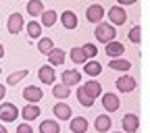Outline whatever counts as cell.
<instances>
[{
  "instance_id": "6da1fadb",
  "label": "cell",
  "mask_w": 150,
  "mask_h": 133,
  "mask_svg": "<svg viewBox=\"0 0 150 133\" xmlns=\"http://www.w3.org/2000/svg\"><path fill=\"white\" fill-rule=\"evenodd\" d=\"M94 35H96V42H100V44H104V46H106L108 42L115 40L117 29H115V25H110V23L102 21V23H98V25H96V29H94Z\"/></svg>"
},
{
  "instance_id": "7a4b0ae2",
  "label": "cell",
  "mask_w": 150,
  "mask_h": 133,
  "mask_svg": "<svg viewBox=\"0 0 150 133\" xmlns=\"http://www.w3.org/2000/svg\"><path fill=\"white\" fill-rule=\"evenodd\" d=\"M106 17H108V23L110 25H123L125 21H127V13H125V8L123 6H119V4H115V6H110L108 11H106Z\"/></svg>"
},
{
  "instance_id": "3957f363",
  "label": "cell",
  "mask_w": 150,
  "mask_h": 133,
  "mask_svg": "<svg viewBox=\"0 0 150 133\" xmlns=\"http://www.w3.org/2000/svg\"><path fill=\"white\" fill-rule=\"evenodd\" d=\"M19 119V108L13 102H2L0 104V121L2 123H13Z\"/></svg>"
},
{
  "instance_id": "277c9868",
  "label": "cell",
  "mask_w": 150,
  "mask_h": 133,
  "mask_svg": "<svg viewBox=\"0 0 150 133\" xmlns=\"http://www.w3.org/2000/svg\"><path fill=\"white\" fill-rule=\"evenodd\" d=\"M104 15H106V11H104L102 4H98V2H92V4L88 6V11H86V19H88L90 23H94V25L102 23Z\"/></svg>"
},
{
  "instance_id": "5b68a950",
  "label": "cell",
  "mask_w": 150,
  "mask_h": 133,
  "mask_svg": "<svg viewBox=\"0 0 150 133\" xmlns=\"http://www.w3.org/2000/svg\"><path fill=\"white\" fill-rule=\"evenodd\" d=\"M52 112H54V119L56 121H71L73 119V110H71V106L67 104V102H56L54 106H52Z\"/></svg>"
},
{
  "instance_id": "8992f818",
  "label": "cell",
  "mask_w": 150,
  "mask_h": 133,
  "mask_svg": "<svg viewBox=\"0 0 150 133\" xmlns=\"http://www.w3.org/2000/svg\"><path fill=\"white\" fill-rule=\"evenodd\" d=\"M23 27H25L23 15H21V13H13V15L8 17V21H6V29H8V33L17 35V33H21Z\"/></svg>"
},
{
  "instance_id": "52a82bcc",
  "label": "cell",
  "mask_w": 150,
  "mask_h": 133,
  "mask_svg": "<svg viewBox=\"0 0 150 133\" xmlns=\"http://www.w3.org/2000/svg\"><path fill=\"white\" fill-rule=\"evenodd\" d=\"M121 127L125 133H136L140 129V117L134 115V112H127V115L121 119Z\"/></svg>"
},
{
  "instance_id": "ba28073f",
  "label": "cell",
  "mask_w": 150,
  "mask_h": 133,
  "mask_svg": "<svg viewBox=\"0 0 150 133\" xmlns=\"http://www.w3.org/2000/svg\"><path fill=\"white\" fill-rule=\"evenodd\" d=\"M42 98H44V91H42V87H38V85H27L23 89V100L27 104H35V102H40Z\"/></svg>"
},
{
  "instance_id": "9c48e42d",
  "label": "cell",
  "mask_w": 150,
  "mask_h": 133,
  "mask_svg": "<svg viewBox=\"0 0 150 133\" xmlns=\"http://www.w3.org/2000/svg\"><path fill=\"white\" fill-rule=\"evenodd\" d=\"M123 52H125V46L119 42V40H112L104 46V54L108 56V58H123Z\"/></svg>"
},
{
  "instance_id": "30bf717a",
  "label": "cell",
  "mask_w": 150,
  "mask_h": 133,
  "mask_svg": "<svg viewBox=\"0 0 150 133\" xmlns=\"http://www.w3.org/2000/svg\"><path fill=\"white\" fill-rule=\"evenodd\" d=\"M102 106H104L106 112H117L119 106H121V100H119L117 94L106 91V94H102Z\"/></svg>"
},
{
  "instance_id": "8fae6325",
  "label": "cell",
  "mask_w": 150,
  "mask_h": 133,
  "mask_svg": "<svg viewBox=\"0 0 150 133\" xmlns=\"http://www.w3.org/2000/svg\"><path fill=\"white\" fill-rule=\"evenodd\" d=\"M61 83H65V85H79L81 83V73L77 71V69H65L63 71V75H61Z\"/></svg>"
},
{
  "instance_id": "7c38bea8",
  "label": "cell",
  "mask_w": 150,
  "mask_h": 133,
  "mask_svg": "<svg viewBox=\"0 0 150 133\" xmlns=\"http://www.w3.org/2000/svg\"><path fill=\"white\" fill-rule=\"evenodd\" d=\"M115 85H117V89L121 91V94H129V91H134L136 89V79L131 77V75H121V77L115 81Z\"/></svg>"
},
{
  "instance_id": "4fadbf2b",
  "label": "cell",
  "mask_w": 150,
  "mask_h": 133,
  "mask_svg": "<svg viewBox=\"0 0 150 133\" xmlns=\"http://www.w3.org/2000/svg\"><path fill=\"white\" fill-rule=\"evenodd\" d=\"M38 77H40V81H42L44 85H54V81H56V71H54L50 65H44V67H40V71H38Z\"/></svg>"
},
{
  "instance_id": "5bb4252c",
  "label": "cell",
  "mask_w": 150,
  "mask_h": 133,
  "mask_svg": "<svg viewBox=\"0 0 150 133\" xmlns=\"http://www.w3.org/2000/svg\"><path fill=\"white\" fill-rule=\"evenodd\" d=\"M40 106L38 104H25L23 108H21V117L25 119V123H31V121H35L38 117H40Z\"/></svg>"
},
{
  "instance_id": "9a60e30c",
  "label": "cell",
  "mask_w": 150,
  "mask_h": 133,
  "mask_svg": "<svg viewBox=\"0 0 150 133\" xmlns=\"http://www.w3.org/2000/svg\"><path fill=\"white\" fill-rule=\"evenodd\" d=\"M65 58H67V52L63 48H54L48 54V65L50 67H61V65H65Z\"/></svg>"
},
{
  "instance_id": "2e32d148",
  "label": "cell",
  "mask_w": 150,
  "mask_h": 133,
  "mask_svg": "<svg viewBox=\"0 0 150 133\" xmlns=\"http://www.w3.org/2000/svg\"><path fill=\"white\" fill-rule=\"evenodd\" d=\"M110 127H112V119L108 115H98L96 121H94V129L98 133H106V131H110Z\"/></svg>"
},
{
  "instance_id": "e0dca14e",
  "label": "cell",
  "mask_w": 150,
  "mask_h": 133,
  "mask_svg": "<svg viewBox=\"0 0 150 133\" xmlns=\"http://www.w3.org/2000/svg\"><path fill=\"white\" fill-rule=\"evenodd\" d=\"M88 119L86 117H73L71 121H69V129L73 131V133H86L88 131Z\"/></svg>"
},
{
  "instance_id": "ac0fdd59",
  "label": "cell",
  "mask_w": 150,
  "mask_h": 133,
  "mask_svg": "<svg viewBox=\"0 0 150 133\" xmlns=\"http://www.w3.org/2000/svg\"><path fill=\"white\" fill-rule=\"evenodd\" d=\"M38 131L40 133H61V125L56 119H44L40 123V127H38Z\"/></svg>"
},
{
  "instance_id": "d6986e66",
  "label": "cell",
  "mask_w": 150,
  "mask_h": 133,
  "mask_svg": "<svg viewBox=\"0 0 150 133\" xmlns=\"http://www.w3.org/2000/svg\"><path fill=\"white\" fill-rule=\"evenodd\" d=\"M81 87H83V91L88 94V96L94 98V100H96L98 96H102V85L98 81H94V79L92 81H86V85H81Z\"/></svg>"
},
{
  "instance_id": "ffe728a7",
  "label": "cell",
  "mask_w": 150,
  "mask_h": 133,
  "mask_svg": "<svg viewBox=\"0 0 150 133\" xmlns=\"http://www.w3.org/2000/svg\"><path fill=\"white\" fill-rule=\"evenodd\" d=\"M59 19H61V23H63L65 29H75L77 27V15H75L73 11H65Z\"/></svg>"
},
{
  "instance_id": "44dd1931",
  "label": "cell",
  "mask_w": 150,
  "mask_h": 133,
  "mask_svg": "<svg viewBox=\"0 0 150 133\" xmlns=\"http://www.w3.org/2000/svg\"><path fill=\"white\" fill-rule=\"evenodd\" d=\"M69 58H71L75 65H86V63H88V56H86V52L81 50V46L71 48V50H69Z\"/></svg>"
},
{
  "instance_id": "7402d4cb",
  "label": "cell",
  "mask_w": 150,
  "mask_h": 133,
  "mask_svg": "<svg viewBox=\"0 0 150 133\" xmlns=\"http://www.w3.org/2000/svg\"><path fill=\"white\" fill-rule=\"evenodd\" d=\"M46 8H44V2L42 0H29L27 2V13H29V17H42V13H44Z\"/></svg>"
},
{
  "instance_id": "603a6c76",
  "label": "cell",
  "mask_w": 150,
  "mask_h": 133,
  "mask_svg": "<svg viewBox=\"0 0 150 133\" xmlns=\"http://www.w3.org/2000/svg\"><path fill=\"white\" fill-rule=\"evenodd\" d=\"M108 69L119 71V73H127V71L131 69V63H129L127 58H112V61L108 63Z\"/></svg>"
},
{
  "instance_id": "cb8c5ba5",
  "label": "cell",
  "mask_w": 150,
  "mask_h": 133,
  "mask_svg": "<svg viewBox=\"0 0 150 133\" xmlns=\"http://www.w3.org/2000/svg\"><path fill=\"white\" fill-rule=\"evenodd\" d=\"M52 96L56 100H67L71 96V87L65 85V83H59V85H52Z\"/></svg>"
},
{
  "instance_id": "d4e9b609",
  "label": "cell",
  "mask_w": 150,
  "mask_h": 133,
  "mask_svg": "<svg viewBox=\"0 0 150 133\" xmlns=\"http://www.w3.org/2000/svg\"><path fill=\"white\" fill-rule=\"evenodd\" d=\"M25 29H27V35L31 37V40H35V37L40 40V37H42V23H38L35 19L25 25Z\"/></svg>"
},
{
  "instance_id": "484cf974",
  "label": "cell",
  "mask_w": 150,
  "mask_h": 133,
  "mask_svg": "<svg viewBox=\"0 0 150 133\" xmlns=\"http://www.w3.org/2000/svg\"><path fill=\"white\" fill-rule=\"evenodd\" d=\"M40 19H42V27H52L56 21H59V15H56V11L52 8V11H44Z\"/></svg>"
},
{
  "instance_id": "4316f807",
  "label": "cell",
  "mask_w": 150,
  "mask_h": 133,
  "mask_svg": "<svg viewBox=\"0 0 150 133\" xmlns=\"http://www.w3.org/2000/svg\"><path fill=\"white\" fill-rule=\"evenodd\" d=\"M83 71H86V75H90V77H98V75L102 73V65L96 63V61H88Z\"/></svg>"
},
{
  "instance_id": "83f0119b",
  "label": "cell",
  "mask_w": 150,
  "mask_h": 133,
  "mask_svg": "<svg viewBox=\"0 0 150 133\" xmlns=\"http://www.w3.org/2000/svg\"><path fill=\"white\" fill-rule=\"evenodd\" d=\"M27 75H29V71H27V69H21V71L11 73V75H8V79H6V85H17L19 81H23Z\"/></svg>"
},
{
  "instance_id": "f1b7e54d",
  "label": "cell",
  "mask_w": 150,
  "mask_h": 133,
  "mask_svg": "<svg viewBox=\"0 0 150 133\" xmlns=\"http://www.w3.org/2000/svg\"><path fill=\"white\" fill-rule=\"evenodd\" d=\"M38 50H40L42 54H50L52 50H54V44H52V37H40L38 40Z\"/></svg>"
},
{
  "instance_id": "f546056e",
  "label": "cell",
  "mask_w": 150,
  "mask_h": 133,
  "mask_svg": "<svg viewBox=\"0 0 150 133\" xmlns=\"http://www.w3.org/2000/svg\"><path fill=\"white\" fill-rule=\"evenodd\" d=\"M77 100H79V104H81V106H86V108H92V106H94V98H90V96H88V94L83 91V87H81V85L77 87Z\"/></svg>"
},
{
  "instance_id": "4dcf8cb0",
  "label": "cell",
  "mask_w": 150,
  "mask_h": 133,
  "mask_svg": "<svg viewBox=\"0 0 150 133\" xmlns=\"http://www.w3.org/2000/svg\"><path fill=\"white\" fill-rule=\"evenodd\" d=\"M127 37H129L131 44H140V42H142V27H140V25H134V27L129 29Z\"/></svg>"
},
{
  "instance_id": "1f68e13d",
  "label": "cell",
  "mask_w": 150,
  "mask_h": 133,
  "mask_svg": "<svg viewBox=\"0 0 150 133\" xmlns=\"http://www.w3.org/2000/svg\"><path fill=\"white\" fill-rule=\"evenodd\" d=\"M81 50L86 52L88 61H94V56L98 54V48H96V44H83V46H81Z\"/></svg>"
},
{
  "instance_id": "d6a6232c",
  "label": "cell",
  "mask_w": 150,
  "mask_h": 133,
  "mask_svg": "<svg viewBox=\"0 0 150 133\" xmlns=\"http://www.w3.org/2000/svg\"><path fill=\"white\" fill-rule=\"evenodd\" d=\"M17 133H33V129H31L29 123H19L17 125Z\"/></svg>"
},
{
  "instance_id": "836d02e7",
  "label": "cell",
  "mask_w": 150,
  "mask_h": 133,
  "mask_svg": "<svg viewBox=\"0 0 150 133\" xmlns=\"http://www.w3.org/2000/svg\"><path fill=\"white\" fill-rule=\"evenodd\" d=\"M119 2V6H129V4H136L138 0H117Z\"/></svg>"
},
{
  "instance_id": "e575fe53",
  "label": "cell",
  "mask_w": 150,
  "mask_h": 133,
  "mask_svg": "<svg viewBox=\"0 0 150 133\" xmlns=\"http://www.w3.org/2000/svg\"><path fill=\"white\" fill-rule=\"evenodd\" d=\"M4 96H6V85H2V83H0V102L4 100Z\"/></svg>"
},
{
  "instance_id": "d590c367",
  "label": "cell",
  "mask_w": 150,
  "mask_h": 133,
  "mask_svg": "<svg viewBox=\"0 0 150 133\" xmlns=\"http://www.w3.org/2000/svg\"><path fill=\"white\" fill-rule=\"evenodd\" d=\"M0 133H8V131H6V127H4L2 123H0Z\"/></svg>"
},
{
  "instance_id": "8d00e7d4",
  "label": "cell",
  "mask_w": 150,
  "mask_h": 133,
  "mask_svg": "<svg viewBox=\"0 0 150 133\" xmlns=\"http://www.w3.org/2000/svg\"><path fill=\"white\" fill-rule=\"evenodd\" d=\"M2 56H4V46L0 44V58H2Z\"/></svg>"
},
{
  "instance_id": "74e56055",
  "label": "cell",
  "mask_w": 150,
  "mask_h": 133,
  "mask_svg": "<svg viewBox=\"0 0 150 133\" xmlns=\"http://www.w3.org/2000/svg\"><path fill=\"white\" fill-rule=\"evenodd\" d=\"M90 2H96V0H90Z\"/></svg>"
},
{
  "instance_id": "f35d334b",
  "label": "cell",
  "mask_w": 150,
  "mask_h": 133,
  "mask_svg": "<svg viewBox=\"0 0 150 133\" xmlns=\"http://www.w3.org/2000/svg\"><path fill=\"white\" fill-rule=\"evenodd\" d=\"M0 75H2V69H0Z\"/></svg>"
},
{
  "instance_id": "ab89813d",
  "label": "cell",
  "mask_w": 150,
  "mask_h": 133,
  "mask_svg": "<svg viewBox=\"0 0 150 133\" xmlns=\"http://www.w3.org/2000/svg\"><path fill=\"white\" fill-rule=\"evenodd\" d=\"M112 133H119V131H112Z\"/></svg>"
}]
</instances>
